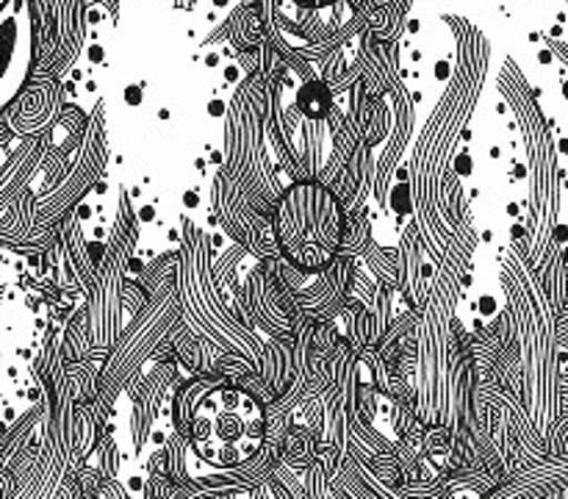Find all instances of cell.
I'll return each instance as SVG.
<instances>
[{"label": "cell", "instance_id": "cell-6", "mask_svg": "<svg viewBox=\"0 0 568 499\" xmlns=\"http://www.w3.org/2000/svg\"><path fill=\"white\" fill-rule=\"evenodd\" d=\"M292 3L303 11H325V9H333V6H338L342 0H292Z\"/></svg>", "mask_w": 568, "mask_h": 499}, {"label": "cell", "instance_id": "cell-1", "mask_svg": "<svg viewBox=\"0 0 568 499\" xmlns=\"http://www.w3.org/2000/svg\"><path fill=\"white\" fill-rule=\"evenodd\" d=\"M189 432L200 460L233 469L258 452L264 441V410L242 388L214 383L194 403Z\"/></svg>", "mask_w": 568, "mask_h": 499}, {"label": "cell", "instance_id": "cell-2", "mask_svg": "<svg viewBox=\"0 0 568 499\" xmlns=\"http://www.w3.org/2000/svg\"><path fill=\"white\" fill-rule=\"evenodd\" d=\"M277 238L297 269H325L342 244V208L320 183H297L283 194L275 216Z\"/></svg>", "mask_w": 568, "mask_h": 499}, {"label": "cell", "instance_id": "cell-7", "mask_svg": "<svg viewBox=\"0 0 568 499\" xmlns=\"http://www.w3.org/2000/svg\"><path fill=\"white\" fill-rule=\"evenodd\" d=\"M11 493H17L14 480H11V477L3 471V466H0V497H11Z\"/></svg>", "mask_w": 568, "mask_h": 499}, {"label": "cell", "instance_id": "cell-3", "mask_svg": "<svg viewBox=\"0 0 568 499\" xmlns=\"http://www.w3.org/2000/svg\"><path fill=\"white\" fill-rule=\"evenodd\" d=\"M37 61V22L31 0L0 6V114L14 103Z\"/></svg>", "mask_w": 568, "mask_h": 499}, {"label": "cell", "instance_id": "cell-5", "mask_svg": "<svg viewBox=\"0 0 568 499\" xmlns=\"http://www.w3.org/2000/svg\"><path fill=\"white\" fill-rule=\"evenodd\" d=\"M300 105H303V111L308 116L322 120V116L327 114V109H331V92L325 89V83H308V86L300 92Z\"/></svg>", "mask_w": 568, "mask_h": 499}, {"label": "cell", "instance_id": "cell-4", "mask_svg": "<svg viewBox=\"0 0 568 499\" xmlns=\"http://www.w3.org/2000/svg\"><path fill=\"white\" fill-rule=\"evenodd\" d=\"M39 159H42V144H22L14 153V159L0 170V216H3V211L14 203L17 194L22 192V186L28 183L31 172L37 170Z\"/></svg>", "mask_w": 568, "mask_h": 499}]
</instances>
